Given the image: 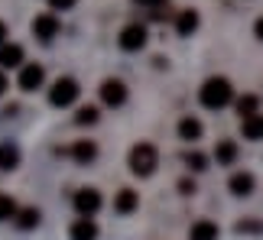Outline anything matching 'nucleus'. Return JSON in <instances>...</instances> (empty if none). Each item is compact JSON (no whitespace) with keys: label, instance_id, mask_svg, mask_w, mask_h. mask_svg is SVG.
<instances>
[{"label":"nucleus","instance_id":"f257e3e1","mask_svg":"<svg viewBox=\"0 0 263 240\" xmlns=\"http://www.w3.org/2000/svg\"><path fill=\"white\" fill-rule=\"evenodd\" d=\"M198 101H201L205 111H221V107H228L234 101V88H231V82L224 75H211L208 82L198 88Z\"/></svg>","mask_w":263,"mask_h":240},{"label":"nucleus","instance_id":"f03ea898","mask_svg":"<svg viewBox=\"0 0 263 240\" xmlns=\"http://www.w3.org/2000/svg\"><path fill=\"white\" fill-rule=\"evenodd\" d=\"M127 166H130V172H134V175L149 178V175L156 172V166H159V149L153 143H137L134 149H130Z\"/></svg>","mask_w":263,"mask_h":240},{"label":"nucleus","instance_id":"7ed1b4c3","mask_svg":"<svg viewBox=\"0 0 263 240\" xmlns=\"http://www.w3.org/2000/svg\"><path fill=\"white\" fill-rule=\"evenodd\" d=\"M78 94H82V88H78L75 78H59V82L49 88V104L52 107H72L78 101Z\"/></svg>","mask_w":263,"mask_h":240},{"label":"nucleus","instance_id":"20e7f679","mask_svg":"<svg viewBox=\"0 0 263 240\" xmlns=\"http://www.w3.org/2000/svg\"><path fill=\"white\" fill-rule=\"evenodd\" d=\"M117 46L124 49V52H140V49L146 46V26L143 23H130L120 29V36H117Z\"/></svg>","mask_w":263,"mask_h":240},{"label":"nucleus","instance_id":"39448f33","mask_svg":"<svg viewBox=\"0 0 263 240\" xmlns=\"http://www.w3.org/2000/svg\"><path fill=\"white\" fill-rule=\"evenodd\" d=\"M75 211L85 217H95L101 211V192L98 188H78L75 192Z\"/></svg>","mask_w":263,"mask_h":240},{"label":"nucleus","instance_id":"423d86ee","mask_svg":"<svg viewBox=\"0 0 263 240\" xmlns=\"http://www.w3.org/2000/svg\"><path fill=\"white\" fill-rule=\"evenodd\" d=\"M101 101L107 107H120L127 101V85L120 82V78H104V82H101Z\"/></svg>","mask_w":263,"mask_h":240},{"label":"nucleus","instance_id":"0eeeda50","mask_svg":"<svg viewBox=\"0 0 263 240\" xmlns=\"http://www.w3.org/2000/svg\"><path fill=\"white\" fill-rule=\"evenodd\" d=\"M43 82H46V68L43 65H36V62H29V65H23L20 68V88L23 91H36V88H43Z\"/></svg>","mask_w":263,"mask_h":240},{"label":"nucleus","instance_id":"6e6552de","mask_svg":"<svg viewBox=\"0 0 263 240\" xmlns=\"http://www.w3.org/2000/svg\"><path fill=\"white\" fill-rule=\"evenodd\" d=\"M228 188H231V195H237V198H250L254 188H257V178H254V172H234L228 178Z\"/></svg>","mask_w":263,"mask_h":240},{"label":"nucleus","instance_id":"1a4fd4ad","mask_svg":"<svg viewBox=\"0 0 263 240\" xmlns=\"http://www.w3.org/2000/svg\"><path fill=\"white\" fill-rule=\"evenodd\" d=\"M33 33L43 39V43L55 39V36H59V16H55V13H39V16L33 19Z\"/></svg>","mask_w":263,"mask_h":240},{"label":"nucleus","instance_id":"9d476101","mask_svg":"<svg viewBox=\"0 0 263 240\" xmlns=\"http://www.w3.org/2000/svg\"><path fill=\"white\" fill-rule=\"evenodd\" d=\"M201 136H205V127H201L198 117H182L179 120V139H185V143H198Z\"/></svg>","mask_w":263,"mask_h":240},{"label":"nucleus","instance_id":"9b49d317","mask_svg":"<svg viewBox=\"0 0 263 240\" xmlns=\"http://www.w3.org/2000/svg\"><path fill=\"white\" fill-rule=\"evenodd\" d=\"M68 237H72V240H98V224L91 221V217L78 214V221L68 227Z\"/></svg>","mask_w":263,"mask_h":240},{"label":"nucleus","instance_id":"f8f14e48","mask_svg":"<svg viewBox=\"0 0 263 240\" xmlns=\"http://www.w3.org/2000/svg\"><path fill=\"white\" fill-rule=\"evenodd\" d=\"M140 208V195L134 192V188H120V192L114 195V211L117 214H134Z\"/></svg>","mask_w":263,"mask_h":240},{"label":"nucleus","instance_id":"ddd939ff","mask_svg":"<svg viewBox=\"0 0 263 240\" xmlns=\"http://www.w3.org/2000/svg\"><path fill=\"white\" fill-rule=\"evenodd\" d=\"M72 159L78 166H91L98 159V143L95 139H78V143L72 146Z\"/></svg>","mask_w":263,"mask_h":240},{"label":"nucleus","instance_id":"4468645a","mask_svg":"<svg viewBox=\"0 0 263 240\" xmlns=\"http://www.w3.org/2000/svg\"><path fill=\"white\" fill-rule=\"evenodd\" d=\"M221 237V227L215 221H208V217H201V221L192 224V231H189V240H218Z\"/></svg>","mask_w":263,"mask_h":240},{"label":"nucleus","instance_id":"2eb2a0df","mask_svg":"<svg viewBox=\"0 0 263 240\" xmlns=\"http://www.w3.org/2000/svg\"><path fill=\"white\" fill-rule=\"evenodd\" d=\"M201 23V16H198V10H179V16H176V33L179 36H192L198 29Z\"/></svg>","mask_w":263,"mask_h":240},{"label":"nucleus","instance_id":"dca6fc26","mask_svg":"<svg viewBox=\"0 0 263 240\" xmlns=\"http://www.w3.org/2000/svg\"><path fill=\"white\" fill-rule=\"evenodd\" d=\"M20 65H23V46H16V43L4 46L0 43V68H20Z\"/></svg>","mask_w":263,"mask_h":240},{"label":"nucleus","instance_id":"f3484780","mask_svg":"<svg viewBox=\"0 0 263 240\" xmlns=\"http://www.w3.org/2000/svg\"><path fill=\"white\" fill-rule=\"evenodd\" d=\"M20 166V146L16 143H0V172H13Z\"/></svg>","mask_w":263,"mask_h":240},{"label":"nucleus","instance_id":"a211bd4d","mask_svg":"<svg viewBox=\"0 0 263 240\" xmlns=\"http://www.w3.org/2000/svg\"><path fill=\"white\" fill-rule=\"evenodd\" d=\"M240 133L244 139H263V114H250V117H240Z\"/></svg>","mask_w":263,"mask_h":240},{"label":"nucleus","instance_id":"6ab92c4d","mask_svg":"<svg viewBox=\"0 0 263 240\" xmlns=\"http://www.w3.org/2000/svg\"><path fill=\"white\" fill-rule=\"evenodd\" d=\"M215 159H218V166H234L237 163V143L234 139H218Z\"/></svg>","mask_w":263,"mask_h":240},{"label":"nucleus","instance_id":"aec40b11","mask_svg":"<svg viewBox=\"0 0 263 240\" xmlns=\"http://www.w3.org/2000/svg\"><path fill=\"white\" fill-rule=\"evenodd\" d=\"M16 224L20 227H23V231H33V227L39 224V217H43V214H39V208H23V211H20V208H16Z\"/></svg>","mask_w":263,"mask_h":240},{"label":"nucleus","instance_id":"412c9836","mask_svg":"<svg viewBox=\"0 0 263 240\" xmlns=\"http://www.w3.org/2000/svg\"><path fill=\"white\" fill-rule=\"evenodd\" d=\"M234 107H237L240 117H250V114L260 111V97H257V94H240L237 101H234Z\"/></svg>","mask_w":263,"mask_h":240},{"label":"nucleus","instance_id":"4be33fe9","mask_svg":"<svg viewBox=\"0 0 263 240\" xmlns=\"http://www.w3.org/2000/svg\"><path fill=\"white\" fill-rule=\"evenodd\" d=\"M182 163H185L189 172H205V169H208V156L198 153V149H192V153H185V159H182Z\"/></svg>","mask_w":263,"mask_h":240},{"label":"nucleus","instance_id":"5701e85b","mask_svg":"<svg viewBox=\"0 0 263 240\" xmlns=\"http://www.w3.org/2000/svg\"><path fill=\"white\" fill-rule=\"evenodd\" d=\"M98 117H101L98 107H95V104H85V107H78L75 124H78V127H91V124H98Z\"/></svg>","mask_w":263,"mask_h":240},{"label":"nucleus","instance_id":"b1692460","mask_svg":"<svg viewBox=\"0 0 263 240\" xmlns=\"http://www.w3.org/2000/svg\"><path fill=\"white\" fill-rule=\"evenodd\" d=\"M237 234H263V221H257V217H244V221L234 224Z\"/></svg>","mask_w":263,"mask_h":240},{"label":"nucleus","instance_id":"393cba45","mask_svg":"<svg viewBox=\"0 0 263 240\" xmlns=\"http://www.w3.org/2000/svg\"><path fill=\"white\" fill-rule=\"evenodd\" d=\"M13 214H16V202H13L10 195L0 192V221H10Z\"/></svg>","mask_w":263,"mask_h":240},{"label":"nucleus","instance_id":"a878e982","mask_svg":"<svg viewBox=\"0 0 263 240\" xmlns=\"http://www.w3.org/2000/svg\"><path fill=\"white\" fill-rule=\"evenodd\" d=\"M78 4V0H49V7H52V10H72Z\"/></svg>","mask_w":263,"mask_h":240},{"label":"nucleus","instance_id":"bb28decb","mask_svg":"<svg viewBox=\"0 0 263 240\" xmlns=\"http://www.w3.org/2000/svg\"><path fill=\"white\" fill-rule=\"evenodd\" d=\"M179 192L182 195H195V182H192V178H182V182H179Z\"/></svg>","mask_w":263,"mask_h":240},{"label":"nucleus","instance_id":"cd10ccee","mask_svg":"<svg viewBox=\"0 0 263 240\" xmlns=\"http://www.w3.org/2000/svg\"><path fill=\"white\" fill-rule=\"evenodd\" d=\"M134 4H143V7H166L169 0H134Z\"/></svg>","mask_w":263,"mask_h":240},{"label":"nucleus","instance_id":"c85d7f7f","mask_svg":"<svg viewBox=\"0 0 263 240\" xmlns=\"http://www.w3.org/2000/svg\"><path fill=\"white\" fill-rule=\"evenodd\" d=\"M254 36H257V39H260V43H263V16H260V19H257V23H254Z\"/></svg>","mask_w":263,"mask_h":240},{"label":"nucleus","instance_id":"c756f323","mask_svg":"<svg viewBox=\"0 0 263 240\" xmlns=\"http://www.w3.org/2000/svg\"><path fill=\"white\" fill-rule=\"evenodd\" d=\"M4 39H7V23L0 19V43H4Z\"/></svg>","mask_w":263,"mask_h":240},{"label":"nucleus","instance_id":"7c9ffc66","mask_svg":"<svg viewBox=\"0 0 263 240\" xmlns=\"http://www.w3.org/2000/svg\"><path fill=\"white\" fill-rule=\"evenodd\" d=\"M4 91H7V75L0 72V94H4Z\"/></svg>","mask_w":263,"mask_h":240}]
</instances>
